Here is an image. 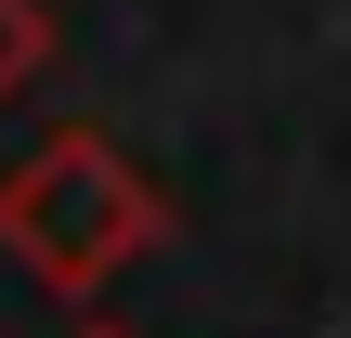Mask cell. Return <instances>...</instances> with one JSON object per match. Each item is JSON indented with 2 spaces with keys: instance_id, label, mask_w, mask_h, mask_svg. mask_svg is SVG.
<instances>
[{
  "instance_id": "6da1fadb",
  "label": "cell",
  "mask_w": 351,
  "mask_h": 338,
  "mask_svg": "<svg viewBox=\"0 0 351 338\" xmlns=\"http://www.w3.org/2000/svg\"><path fill=\"white\" fill-rule=\"evenodd\" d=\"M156 234H169V195H156L104 130H52V143L0 182V248H13L52 300H104Z\"/></svg>"
},
{
  "instance_id": "7a4b0ae2",
  "label": "cell",
  "mask_w": 351,
  "mask_h": 338,
  "mask_svg": "<svg viewBox=\"0 0 351 338\" xmlns=\"http://www.w3.org/2000/svg\"><path fill=\"white\" fill-rule=\"evenodd\" d=\"M39 65H52V13H39V0H0V104H13Z\"/></svg>"
},
{
  "instance_id": "3957f363",
  "label": "cell",
  "mask_w": 351,
  "mask_h": 338,
  "mask_svg": "<svg viewBox=\"0 0 351 338\" xmlns=\"http://www.w3.org/2000/svg\"><path fill=\"white\" fill-rule=\"evenodd\" d=\"M78 338H117V326H78Z\"/></svg>"
}]
</instances>
